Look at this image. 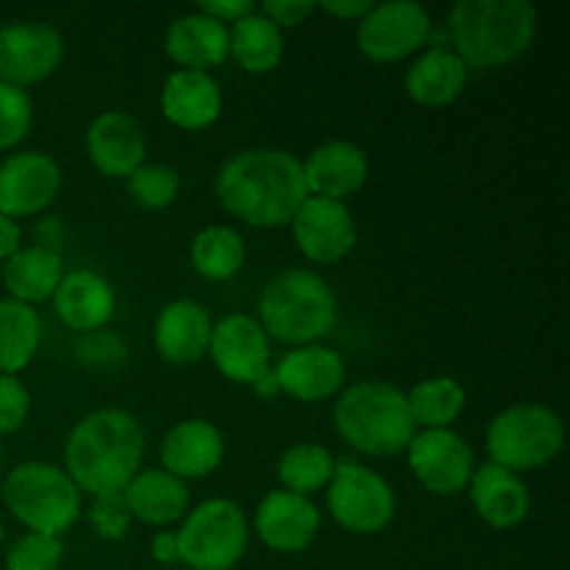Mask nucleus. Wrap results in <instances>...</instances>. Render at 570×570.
<instances>
[{
  "label": "nucleus",
  "mask_w": 570,
  "mask_h": 570,
  "mask_svg": "<svg viewBox=\"0 0 570 570\" xmlns=\"http://www.w3.org/2000/svg\"><path fill=\"white\" fill-rule=\"evenodd\" d=\"M215 195L234 220L254 228L289 226L298 206L309 198L304 165L282 148H245L223 161Z\"/></svg>",
  "instance_id": "nucleus-1"
},
{
  "label": "nucleus",
  "mask_w": 570,
  "mask_h": 570,
  "mask_svg": "<svg viewBox=\"0 0 570 570\" xmlns=\"http://www.w3.org/2000/svg\"><path fill=\"white\" fill-rule=\"evenodd\" d=\"M3 534H6L3 532V521H0V546H3Z\"/></svg>",
  "instance_id": "nucleus-47"
},
{
  "label": "nucleus",
  "mask_w": 570,
  "mask_h": 570,
  "mask_svg": "<svg viewBox=\"0 0 570 570\" xmlns=\"http://www.w3.org/2000/svg\"><path fill=\"white\" fill-rule=\"evenodd\" d=\"M228 56L250 76L273 72L284 59V31L256 9L228 28Z\"/></svg>",
  "instance_id": "nucleus-29"
},
{
  "label": "nucleus",
  "mask_w": 570,
  "mask_h": 570,
  "mask_svg": "<svg viewBox=\"0 0 570 570\" xmlns=\"http://www.w3.org/2000/svg\"><path fill=\"white\" fill-rule=\"evenodd\" d=\"M410 471L432 495H460L473 476V449L454 429L415 432L406 445Z\"/></svg>",
  "instance_id": "nucleus-11"
},
{
  "label": "nucleus",
  "mask_w": 570,
  "mask_h": 570,
  "mask_svg": "<svg viewBox=\"0 0 570 570\" xmlns=\"http://www.w3.org/2000/svg\"><path fill=\"white\" fill-rule=\"evenodd\" d=\"M334 468H337V460H334V454L326 445L295 443L282 454L276 473L284 490L309 499L312 493H317V490H323L332 482Z\"/></svg>",
  "instance_id": "nucleus-33"
},
{
  "label": "nucleus",
  "mask_w": 570,
  "mask_h": 570,
  "mask_svg": "<svg viewBox=\"0 0 570 570\" xmlns=\"http://www.w3.org/2000/svg\"><path fill=\"white\" fill-rule=\"evenodd\" d=\"M61 560H65L61 538L28 532L6 554V570H59Z\"/></svg>",
  "instance_id": "nucleus-36"
},
{
  "label": "nucleus",
  "mask_w": 570,
  "mask_h": 570,
  "mask_svg": "<svg viewBox=\"0 0 570 570\" xmlns=\"http://www.w3.org/2000/svg\"><path fill=\"white\" fill-rule=\"evenodd\" d=\"M340 304L323 276L304 267H287L267 278L259 295V326L276 343L315 345L337 326Z\"/></svg>",
  "instance_id": "nucleus-4"
},
{
  "label": "nucleus",
  "mask_w": 570,
  "mask_h": 570,
  "mask_svg": "<svg viewBox=\"0 0 570 570\" xmlns=\"http://www.w3.org/2000/svg\"><path fill=\"white\" fill-rule=\"evenodd\" d=\"M328 515L351 534H379L393 523L395 493L382 473L362 462H337L326 484Z\"/></svg>",
  "instance_id": "nucleus-9"
},
{
  "label": "nucleus",
  "mask_w": 570,
  "mask_h": 570,
  "mask_svg": "<svg viewBox=\"0 0 570 570\" xmlns=\"http://www.w3.org/2000/svg\"><path fill=\"white\" fill-rule=\"evenodd\" d=\"M334 429L345 445L365 456H395L415 438L404 390L365 379L343 387L334 404Z\"/></svg>",
  "instance_id": "nucleus-5"
},
{
  "label": "nucleus",
  "mask_w": 570,
  "mask_h": 570,
  "mask_svg": "<svg viewBox=\"0 0 570 570\" xmlns=\"http://www.w3.org/2000/svg\"><path fill=\"white\" fill-rule=\"evenodd\" d=\"M317 9L337 17V20L360 22L362 17L373 9V0H348V3H345V0H328V3H317Z\"/></svg>",
  "instance_id": "nucleus-44"
},
{
  "label": "nucleus",
  "mask_w": 570,
  "mask_h": 570,
  "mask_svg": "<svg viewBox=\"0 0 570 570\" xmlns=\"http://www.w3.org/2000/svg\"><path fill=\"white\" fill-rule=\"evenodd\" d=\"M50 301H53L59 321L78 337L109 326L117 306V295L109 278L100 276L98 271H87V267L65 273Z\"/></svg>",
  "instance_id": "nucleus-22"
},
{
  "label": "nucleus",
  "mask_w": 570,
  "mask_h": 570,
  "mask_svg": "<svg viewBox=\"0 0 570 570\" xmlns=\"http://www.w3.org/2000/svg\"><path fill=\"white\" fill-rule=\"evenodd\" d=\"M323 515L315 501L289 490H271L256 507L254 527L262 543L282 554H298L309 549L321 532Z\"/></svg>",
  "instance_id": "nucleus-16"
},
{
  "label": "nucleus",
  "mask_w": 570,
  "mask_h": 570,
  "mask_svg": "<svg viewBox=\"0 0 570 570\" xmlns=\"http://www.w3.org/2000/svg\"><path fill=\"white\" fill-rule=\"evenodd\" d=\"M198 11H204L212 20L223 22V26H234L243 17L254 14L256 3H250V0H204V3H198Z\"/></svg>",
  "instance_id": "nucleus-41"
},
{
  "label": "nucleus",
  "mask_w": 570,
  "mask_h": 570,
  "mask_svg": "<svg viewBox=\"0 0 570 570\" xmlns=\"http://www.w3.org/2000/svg\"><path fill=\"white\" fill-rule=\"evenodd\" d=\"M209 309L193 298H176L156 315L154 345L159 356L170 365H195L209 354L212 343Z\"/></svg>",
  "instance_id": "nucleus-20"
},
{
  "label": "nucleus",
  "mask_w": 570,
  "mask_h": 570,
  "mask_svg": "<svg viewBox=\"0 0 570 570\" xmlns=\"http://www.w3.org/2000/svg\"><path fill=\"white\" fill-rule=\"evenodd\" d=\"M31 415V393L17 376L0 373V434H14Z\"/></svg>",
  "instance_id": "nucleus-39"
},
{
  "label": "nucleus",
  "mask_w": 570,
  "mask_h": 570,
  "mask_svg": "<svg viewBox=\"0 0 570 570\" xmlns=\"http://www.w3.org/2000/svg\"><path fill=\"white\" fill-rule=\"evenodd\" d=\"M126 189L134 204L145 212L170 209L181 195V176L178 170L167 165H150L145 161L142 167L126 178Z\"/></svg>",
  "instance_id": "nucleus-34"
},
{
  "label": "nucleus",
  "mask_w": 570,
  "mask_h": 570,
  "mask_svg": "<svg viewBox=\"0 0 570 570\" xmlns=\"http://www.w3.org/2000/svg\"><path fill=\"white\" fill-rule=\"evenodd\" d=\"M245 239L237 228L232 226H209L195 234L189 259H193L195 273L206 282H228L237 276L245 265Z\"/></svg>",
  "instance_id": "nucleus-32"
},
{
  "label": "nucleus",
  "mask_w": 570,
  "mask_h": 570,
  "mask_svg": "<svg viewBox=\"0 0 570 570\" xmlns=\"http://www.w3.org/2000/svg\"><path fill=\"white\" fill-rule=\"evenodd\" d=\"M87 521L100 540H122L128 534V529H131L134 518L120 493L92 499V507L87 510Z\"/></svg>",
  "instance_id": "nucleus-38"
},
{
  "label": "nucleus",
  "mask_w": 570,
  "mask_h": 570,
  "mask_svg": "<svg viewBox=\"0 0 570 570\" xmlns=\"http://www.w3.org/2000/svg\"><path fill=\"white\" fill-rule=\"evenodd\" d=\"M76 356L89 371H117L128 360V345L117 332L100 328L76 340Z\"/></svg>",
  "instance_id": "nucleus-37"
},
{
  "label": "nucleus",
  "mask_w": 570,
  "mask_h": 570,
  "mask_svg": "<svg viewBox=\"0 0 570 570\" xmlns=\"http://www.w3.org/2000/svg\"><path fill=\"white\" fill-rule=\"evenodd\" d=\"M468 495H471L476 515L493 529L521 527L532 510V495H529L527 482L518 473L493 465V462L473 468Z\"/></svg>",
  "instance_id": "nucleus-24"
},
{
  "label": "nucleus",
  "mask_w": 570,
  "mask_h": 570,
  "mask_svg": "<svg viewBox=\"0 0 570 570\" xmlns=\"http://www.w3.org/2000/svg\"><path fill=\"white\" fill-rule=\"evenodd\" d=\"M161 115L181 131H204L220 120L223 89L212 72L173 70L161 83Z\"/></svg>",
  "instance_id": "nucleus-23"
},
{
  "label": "nucleus",
  "mask_w": 570,
  "mask_h": 570,
  "mask_svg": "<svg viewBox=\"0 0 570 570\" xmlns=\"http://www.w3.org/2000/svg\"><path fill=\"white\" fill-rule=\"evenodd\" d=\"M165 53L176 61L178 70L209 72L212 67L226 65L228 26L212 20L198 9L176 17L165 33Z\"/></svg>",
  "instance_id": "nucleus-26"
},
{
  "label": "nucleus",
  "mask_w": 570,
  "mask_h": 570,
  "mask_svg": "<svg viewBox=\"0 0 570 570\" xmlns=\"http://www.w3.org/2000/svg\"><path fill=\"white\" fill-rule=\"evenodd\" d=\"M256 9H259V14H265L278 31H284V28L304 26V22L317 11V3L315 0H304V3H295V0H271V3H262L256 6Z\"/></svg>",
  "instance_id": "nucleus-40"
},
{
  "label": "nucleus",
  "mask_w": 570,
  "mask_h": 570,
  "mask_svg": "<svg viewBox=\"0 0 570 570\" xmlns=\"http://www.w3.org/2000/svg\"><path fill=\"white\" fill-rule=\"evenodd\" d=\"M22 248V228L11 217L0 215V265L9 262Z\"/></svg>",
  "instance_id": "nucleus-45"
},
{
  "label": "nucleus",
  "mask_w": 570,
  "mask_h": 570,
  "mask_svg": "<svg viewBox=\"0 0 570 570\" xmlns=\"http://www.w3.org/2000/svg\"><path fill=\"white\" fill-rule=\"evenodd\" d=\"M42 343V321L37 309L14 298L0 301V373L17 376L37 356Z\"/></svg>",
  "instance_id": "nucleus-30"
},
{
  "label": "nucleus",
  "mask_w": 570,
  "mask_h": 570,
  "mask_svg": "<svg viewBox=\"0 0 570 570\" xmlns=\"http://www.w3.org/2000/svg\"><path fill=\"white\" fill-rule=\"evenodd\" d=\"M488 454L493 465L512 473L540 471L566 449V423L546 404H512L488 426Z\"/></svg>",
  "instance_id": "nucleus-7"
},
{
  "label": "nucleus",
  "mask_w": 570,
  "mask_h": 570,
  "mask_svg": "<svg viewBox=\"0 0 570 570\" xmlns=\"http://www.w3.org/2000/svg\"><path fill=\"white\" fill-rule=\"evenodd\" d=\"M61 278H65V256L39 245L20 248L9 262H3V287L9 298L20 304L33 306L50 301Z\"/></svg>",
  "instance_id": "nucleus-28"
},
{
  "label": "nucleus",
  "mask_w": 570,
  "mask_h": 570,
  "mask_svg": "<svg viewBox=\"0 0 570 570\" xmlns=\"http://www.w3.org/2000/svg\"><path fill=\"white\" fill-rule=\"evenodd\" d=\"M223 456H226V438L206 417L178 421L159 445L161 471L173 473L181 482L212 476L223 465Z\"/></svg>",
  "instance_id": "nucleus-19"
},
{
  "label": "nucleus",
  "mask_w": 570,
  "mask_h": 570,
  "mask_svg": "<svg viewBox=\"0 0 570 570\" xmlns=\"http://www.w3.org/2000/svg\"><path fill=\"white\" fill-rule=\"evenodd\" d=\"M87 154L95 170L106 178H128L145 165L148 139L134 115L120 109L104 111L87 128Z\"/></svg>",
  "instance_id": "nucleus-17"
},
{
  "label": "nucleus",
  "mask_w": 570,
  "mask_h": 570,
  "mask_svg": "<svg viewBox=\"0 0 570 570\" xmlns=\"http://www.w3.org/2000/svg\"><path fill=\"white\" fill-rule=\"evenodd\" d=\"M122 499H126L134 521L156 529H167L170 523L184 521V515L189 512L187 482L161 471V468L139 471L131 479V484L122 490Z\"/></svg>",
  "instance_id": "nucleus-27"
},
{
  "label": "nucleus",
  "mask_w": 570,
  "mask_h": 570,
  "mask_svg": "<svg viewBox=\"0 0 570 570\" xmlns=\"http://www.w3.org/2000/svg\"><path fill=\"white\" fill-rule=\"evenodd\" d=\"M33 126V100L28 89L0 81V150H11Z\"/></svg>",
  "instance_id": "nucleus-35"
},
{
  "label": "nucleus",
  "mask_w": 570,
  "mask_h": 570,
  "mask_svg": "<svg viewBox=\"0 0 570 570\" xmlns=\"http://www.w3.org/2000/svg\"><path fill=\"white\" fill-rule=\"evenodd\" d=\"M31 234H33V245H39V248L56 250V254H61V248H65V243H67L65 220H61V217H56V215L39 217V220L33 223Z\"/></svg>",
  "instance_id": "nucleus-42"
},
{
  "label": "nucleus",
  "mask_w": 570,
  "mask_h": 570,
  "mask_svg": "<svg viewBox=\"0 0 570 570\" xmlns=\"http://www.w3.org/2000/svg\"><path fill=\"white\" fill-rule=\"evenodd\" d=\"M0 465H3V449H0Z\"/></svg>",
  "instance_id": "nucleus-48"
},
{
  "label": "nucleus",
  "mask_w": 570,
  "mask_h": 570,
  "mask_svg": "<svg viewBox=\"0 0 570 570\" xmlns=\"http://www.w3.org/2000/svg\"><path fill=\"white\" fill-rule=\"evenodd\" d=\"M142 423L126 410H95L70 429L65 471L92 499L120 495L142 471Z\"/></svg>",
  "instance_id": "nucleus-2"
},
{
  "label": "nucleus",
  "mask_w": 570,
  "mask_h": 570,
  "mask_svg": "<svg viewBox=\"0 0 570 570\" xmlns=\"http://www.w3.org/2000/svg\"><path fill=\"white\" fill-rule=\"evenodd\" d=\"M434 22L426 6L412 0L373 3V9L356 22V48L376 65H395L432 42Z\"/></svg>",
  "instance_id": "nucleus-10"
},
{
  "label": "nucleus",
  "mask_w": 570,
  "mask_h": 570,
  "mask_svg": "<svg viewBox=\"0 0 570 570\" xmlns=\"http://www.w3.org/2000/svg\"><path fill=\"white\" fill-rule=\"evenodd\" d=\"M282 393L304 404H321L345 387V360L328 345H301L287 351L273 367Z\"/></svg>",
  "instance_id": "nucleus-18"
},
{
  "label": "nucleus",
  "mask_w": 570,
  "mask_h": 570,
  "mask_svg": "<svg viewBox=\"0 0 570 570\" xmlns=\"http://www.w3.org/2000/svg\"><path fill=\"white\" fill-rule=\"evenodd\" d=\"M61 193V167L45 150H20L0 165V215L39 217Z\"/></svg>",
  "instance_id": "nucleus-13"
},
{
  "label": "nucleus",
  "mask_w": 570,
  "mask_h": 570,
  "mask_svg": "<svg viewBox=\"0 0 570 570\" xmlns=\"http://www.w3.org/2000/svg\"><path fill=\"white\" fill-rule=\"evenodd\" d=\"M65 61V37L48 22H11L0 28V81L33 87L53 76Z\"/></svg>",
  "instance_id": "nucleus-12"
},
{
  "label": "nucleus",
  "mask_w": 570,
  "mask_h": 570,
  "mask_svg": "<svg viewBox=\"0 0 570 570\" xmlns=\"http://www.w3.org/2000/svg\"><path fill=\"white\" fill-rule=\"evenodd\" d=\"M206 356H212L215 367L228 382L245 384V387H250L262 373L273 367L271 337L256 317L243 315V312L215 323Z\"/></svg>",
  "instance_id": "nucleus-15"
},
{
  "label": "nucleus",
  "mask_w": 570,
  "mask_h": 570,
  "mask_svg": "<svg viewBox=\"0 0 570 570\" xmlns=\"http://www.w3.org/2000/svg\"><path fill=\"white\" fill-rule=\"evenodd\" d=\"M250 390H254L256 395H259V399H265V401H271V399H276L278 393H282V387H278V379H276V371H265L262 373L259 379H256L254 384H250Z\"/></svg>",
  "instance_id": "nucleus-46"
},
{
  "label": "nucleus",
  "mask_w": 570,
  "mask_h": 570,
  "mask_svg": "<svg viewBox=\"0 0 570 570\" xmlns=\"http://www.w3.org/2000/svg\"><path fill=\"white\" fill-rule=\"evenodd\" d=\"M3 504L28 532L61 538L81 518V490L53 462H20L3 482Z\"/></svg>",
  "instance_id": "nucleus-6"
},
{
  "label": "nucleus",
  "mask_w": 570,
  "mask_h": 570,
  "mask_svg": "<svg viewBox=\"0 0 570 570\" xmlns=\"http://www.w3.org/2000/svg\"><path fill=\"white\" fill-rule=\"evenodd\" d=\"M445 37L468 70H499L532 48L538 9L527 0H456L445 17Z\"/></svg>",
  "instance_id": "nucleus-3"
},
{
  "label": "nucleus",
  "mask_w": 570,
  "mask_h": 570,
  "mask_svg": "<svg viewBox=\"0 0 570 570\" xmlns=\"http://www.w3.org/2000/svg\"><path fill=\"white\" fill-rule=\"evenodd\" d=\"M410 415L415 421V429L432 432V429H451L460 415L465 412L468 393L456 379L451 376H432L417 382L406 393Z\"/></svg>",
  "instance_id": "nucleus-31"
},
{
  "label": "nucleus",
  "mask_w": 570,
  "mask_h": 570,
  "mask_svg": "<svg viewBox=\"0 0 570 570\" xmlns=\"http://www.w3.org/2000/svg\"><path fill=\"white\" fill-rule=\"evenodd\" d=\"M301 165H304L309 195L340 200V204L360 193L367 181V173H371L365 150L354 142H345V139L317 145Z\"/></svg>",
  "instance_id": "nucleus-21"
},
{
  "label": "nucleus",
  "mask_w": 570,
  "mask_h": 570,
  "mask_svg": "<svg viewBox=\"0 0 570 570\" xmlns=\"http://www.w3.org/2000/svg\"><path fill=\"white\" fill-rule=\"evenodd\" d=\"M468 78H471V70L462 65L460 56L449 45H434L410 65L404 76V92L412 104L440 109L460 100Z\"/></svg>",
  "instance_id": "nucleus-25"
},
{
  "label": "nucleus",
  "mask_w": 570,
  "mask_h": 570,
  "mask_svg": "<svg viewBox=\"0 0 570 570\" xmlns=\"http://www.w3.org/2000/svg\"><path fill=\"white\" fill-rule=\"evenodd\" d=\"M176 534L187 570H232L248 551L250 527L232 499H209L184 515Z\"/></svg>",
  "instance_id": "nucleus-8"
},
{
  "label": "nucleus",
  "mask_w": 570,
  "mask_h": 570,
  "mask_svg": "<svg viewBox=\"0 0 570 570\" xmlns=\"http://www.w3.org/2000/svg\"><path fill=\"white\" fill-rule=\"evenodd\" d=\"M295 248L315 265H337L354 250L356 223L348 204L309 195L289 220Z\"/></svg>",
  "instance_id": "nucleus-14"
},
{
  "label": "nucleus",
  "mask_w": 570,
  "mask_h": 570,
  "mask_svg": "<svg viewBox=\"0 0 570 570\" xmlns=\"http://www.w3.org/2000/svg\"><path fill=\"white\" fill-rule=\"evenodd\" d=\"M150 557H154L159 566H178L181 554H178V534L170 529H159L150 540Z\"/></svg>",
  "instance_id": "nucleus-43"
}]
</instances>
